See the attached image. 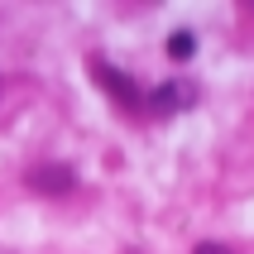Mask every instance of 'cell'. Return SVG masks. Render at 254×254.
<instances>
[{
  "label": "cell",
  "mask_w": 254,
  "mask_h": 254,
  "mask_svg": "<svg viewBox=\"0 0 254 254\" xmlns=\"http://www.w3.org/2000/svg\"><path fill=\"white\" fill-rule=\"evenodd\" d=\"M91 77H96V86L115 101V106H125V111H139V106H144L139 82H134L129 72H120L115 63H106V58H91Z\"/></svg>",
  "instance_id": "obj_1"
},
{
  "label": "cell",
  "mask_w": 254,
  "mask_h": 254,
  "mask_svg": "<svg viewBox=\"0 0 254 254\" xmlns=\"http://www.w3.org/2000/svg\"><path fill=\"white\" fill-rule=\"evenodd\" d=\"M24 183L34 187V192H43V197H67L72 187H77V173H72L67 163H53V158H43V163H34V168L24 173Z\"/></svg>",
  "instance_id": "obj_2"
},
{
  "label": "cell",
  "mask_w": 254,
  "mask_h": 254,
  "mask_svg": "<svg viewBox=\"0 0 254 254\" xmlns=\"http://www.w3.org/2000/svg\"><path fill=\"white\" fill-rule=\"evenodd\" d=\"M192 101V91H183V82H163V86H154V91H144V106L154 115H178Z\"/></svg>",
  "instance_id": "obj_3"
},
{
  "label": "cell",
  "mask_w": 254,
  "mask_h": 254,
  "mask_svg": "<svg viewBox=\"0 0 254 254\" xmlns=\"http://www.w3.org/2000/svg\"><path fill=\"white\" fill-rule=\"evenodd\" d=\"M192 53H197V34H192V29H178V34H168V58L187 63Z\"/></svg>",
  "instance_id": "obj_4"
},
{
  "label": "cell",
  "mask_w": 254,
  "mask_h": 254,
  "mask_svg": "<svg viewBox=\"0 0 254 254\" xmlns=\"http://www.w3.org/2000/svg\"><path fill=\"white\" fill-rule=\"evenodd\" d=\"M192 254H230V245H216V240H206V245H197Z\"/></svg>",
  "instance_id": "obj_5"
}]
</instances>
